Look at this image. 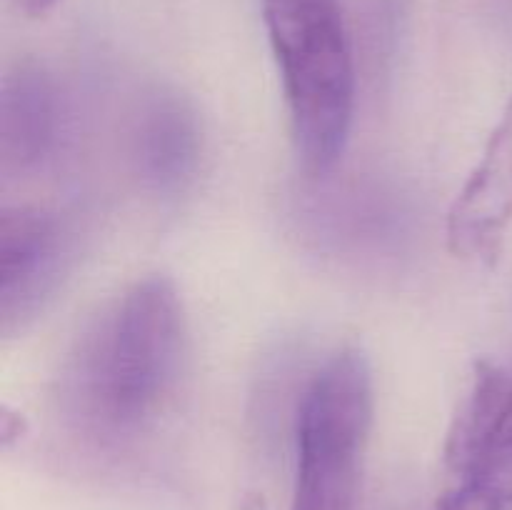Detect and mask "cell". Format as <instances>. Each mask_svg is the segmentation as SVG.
Segmentation results:
<instances>
[{
    "mask_svg": "<svg viewBox=\"0 0 512 510\" xmlns=\"http://www.w3.org/2000/svg\"><path fill=\"white\" fill-rule=\"evenodd\" d=\"M63 230L50 213L18 205L0 215V313L3 328L28 318L58 278Z\"/></svg>",
    "mask_w": 512,
    "mask_h": 510,
    "instance_id": "5",
    "label": "cell"
},
{
    "mask_svg": "<svg viewBox=\"0 0 512 510\" xmlns=\"http://www.w3.org/2000/svg\"><path fill=\"white\" fill-rule=\"evenodd\" d=\"M270 48L283 80L295 153L325 175L348 143L355 113V58L338 0H263Z\"/></svg>",
    "mask_w": 512,
    "mask_h": 510,
    "instance_id": "2",
    "label": "cell"
},
{
    "mask_svg": "<svg viewBox=\"0 0 512 510\" xmlns=\"http://www.w3.org/2000/svg\"><path fill=\"white\" fill-rule=\"evenodd\" d=\"M512 428V368L478 360L468 395L445 435V465L465 478Z\"/></svg>",
    "mask_w": 512,
    "mask_h": 510,
    "instance_id": "8",
    "label": "cell"
},
{
    "mask_svg": "<svg viewBox=\"0 0 512 510\" xmlns=\"http://www.w3.org/2000/svg\"><path fill=\"white\" fill-rule=\"evenodd\" d=\"M373 410V370L363 350L330 355L300 400L290 510H355Z\"/></svg>",
    "mask_w": 512,
    "mask_h": 510,
    "instance_id": "3",
    "label": "cell"
},
{
    "mask_svg": "<svg viewBox=\"0 0 512 510\" xmlns=\"http://www.w3.org/2000/svg\"><path fill=\"white\" fill-rule=\"evenodd\" d=\"M58 138V93L43 68L23 63L0 88V168L5 175L30 173Z\"/></svg>",
    "mask_w": 512,
    "mask_h": 510,
    "instance_id": "7",
    "label": "cell"
},
{
    "mask_svg": "<svg viewBox=\"0 0 512 510\" xmlns=\"http://www.w3.org/2000/svg\"><path fill=\"white\" fill-rule=\"evenodd\" d=\"M460 483L478 488L498 508H512V428Z\"/></svg>",
    "mask_w": 512,
    "mask_h": 510,
    "instance_id": "9",
    "label": "cell"
},
{
    "mask_svg": "<svg viewBox=\"0 0 512 510\" xmlns=\"http://www.w3.org/2000/svg\"><path fill=\"white\" fill-rule=\"evenodd\" d=\"M55 3H58V0H18V5L23 8V13L30 15V18L45 15Z\"/></svg>",
    "mask_w": 512,
    "mask_h": 510,
    "instance_id": "11",
    "label": "cell"
},
{
    "mask_svg": "<svg viewBox=\"0 0 512 510\" xmlns=\"http://www.w3.org/2000/svg\"><path fill=\"white\" fill-rule=\"evenodd\" d=\"M512 225V98L490 133L483 158L448 213V248L470 263H495Z\"/></svg>",
    "mask_w": 512,
    "mask_h": 510,
    "instance_id": "4",
    "label": "cell"
},
{
    "mask_svg": "<svg viewBox=\"0 0 512 510\" xmlns=\"http://www.w3.org/2000/svg\"><path fill=\"white\" fill-rule=\"evenodd\" d=\"M203 153V133L193 105L178 93L155 90L145 98L133 130V158L145 188L175 198L193 183Z\"/></svg>",
    "mask_w": 512,
    "mask_h": 510,
    "instance_id": "6",
    "label": "cell"
},
{
    "mask_svg": "<svg viewBox=\"0 0 512 510\" xmlns=\"http://www.w3.org/2000/svg\"><path fill=\"white\" fill-rule=\"evenodd\" d=\"M433 510H503L493 503L490 498H485L478 488L468 483H460L458 488L450 490L448 495L438 500Z\"/></svg>",
    "mask_w": 512,
    "mask_h": 510,
    "instance_id": "10",
    "label": "cell"
},
{
    "mask_svg": "<svg viewBox=\"0 0 512 510\" xmlns=\"http://www.w3.org/2000/svg\"><path fill=\"white\" fill-rule=\"evenodd\" d=\"M185 313L175 283L130 285L83 335L68 368L70 413L100 440H130L158 423L178 390Z\"/></svg>",
    "mask_w": 512,
    "mask_h": 510,
    "instance_id": "1",
    "label": "cell"
}]
</instances>
